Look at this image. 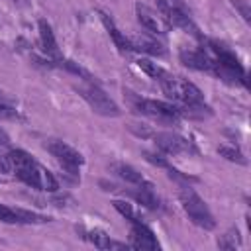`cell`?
<instances>
[{"instance_id": "obj_1", "label": "cell", "mask_w": 251, "mask_h": 251, "mask_svg": "<svg viewBox=\"0 0 251 251\" xmlns=\"http://www.w3.org/2000/svg\"><path fill=\"white\" fill-rule=\"evenodd\" d=\"M6 155H8V161H10L12 173H16V176L20 180H24L27 186L43 190V192H55L59 188L57 178L45 167H41L37 161H33L25 151L14 149Z\"/></svg>"}, {"instance_id": "obj_2", "label": "cell", "mask_w": 251, "mask_h": 251, "mask_svg": "<svg viewBox=\"0 0 251 251\" xmlns=\"http://www.w3.org/2000/svg\"><path fill=\"white\" fill-rule=\"evenodd\" d=\"M178 198H180L182 210L186 212V216L190 218L192 224H196L202 229H214L216 227V220H214L212 212L208 210L206 202L190 186H182L178 190Z\"/></svg>"}, {"instance_id": "obj_3", "label": "cell", "mask_w": 251, "mask_h": 251, "mask_svg": "<svg viewBox=\"0 0 251 251\" xmlns=\"http://www.w3.org/2000/svg\"><path fill=\"white\" fill-rule=\"evenodd\" d=\"M161 82V88L163 92L176 100V102H182V104H194V102H202V92L196 84H192L190 80L186 78H180V76H171V75H163L159 78Z\"/></svg>"}, {"instance_id": "obj_4", "label": "cell", "mask_w": 251, "mask_h": 251, "mask_svg": "<svg viewBox=\"0 0 251 251\" xmlns=\"http://www.w3.org/2000/svg\"><path fill=\"white\" fill-rule=\"evenodd\" d=\"M76 90H78V94L88 102V106H90L96 114H100V116H120L118 104H116L100 86H96V84L90 82V84L78 86Z\"/></svg>"}, {"instance_id": "obj_5", "label": "cell", "mask_w": 251, "mask_h": 251, "mask_svg": "<svg viewBox=\"0 0 251 251\" xmlns=\"http://www.w3.org/2000/svg\"><path fill=\"white\" fill-rule=\"evenodd\" d=\"M133 108L139 114H145L149 118H155L159 122H173L180 116V110L169 102H161V100H145V98H135L133 100Z\"/></svg>"}, {"instance_id": "obj_6", "label": "cell", "mask_w": 251, "mask_h": 251, "mask_svg": "<svg viewBox=\"0 0 251 251\" xmlns=\"http://www.w3.org/2000/svg\"><path fill=\"white\" fill-rule=\"evenodd\" d=\"M47 149H49V153H51L69 173H76V171L80 169V165L84 163L82 155H80L76 149H73L71 145H67L65 141L53 139V141L47 143Z\"/></svg>"}, {"instance_id": "obj_7", "label": "cell", "mask_w": 251, "mask_h": 251, "mask_svg": "<svg viewBox=\"0 0 251 251\" xmlns=\"http://www.w3.org/2000/svg\"><path fill=\"white\" fill-rule=\"evenodd\" d=\"M153 139H155V145L167 153V155H178V153H184V151H190L192 145L188 139H184L182 135L178 133H173V131H161V133H153Z\"/></svg>"}, {"instance_id": "obj_8", "label": "cell", "mask_w": 251, "mask_h": 251, "mask_svg": "<svg viewBox=\"0 0 251 251\" xmlns=\"http://www.w3.org/2000/svg\"><path fill=\"white\" fill-rule=\"evenodd\" d=\"M135 14H137V22L151 33H167L169 31V24L163 16H159L157 12H153L151 8L137 4L135 6Z\"/></svg>"}, {"instance_id": "obj_9", "label": "cell", "mask_w": 251, "mask_h": 251, "mask_svg": "<svg viewBox=\"0 0 251 251\" xmlns=\"http://www.w3.org/2000/svg\"><path fill=\"white\" fill-rule=\"evenodd\" d=\"M129 247L133 249H145V251H153L159 249V241L155 237V233L143 226L141 222H133V229H131V243Z\"/></svg>"}, {"instance_id": "obj_10", "label": "cell", "mask_w": 251, "mask_h": 251, "mask_svg": "<svg viewBox=\"0 0 251 251\" xmlns=\"http://www.w3.org/2000/svg\"><path fill=\"white\" fill-rule=\"evenodd\" d=\"M180 61L196 71H212L214 73V59H210L202 49H182L180 51Z\"/></svg>"}, {"instance_id": "obj_11", "label": "cell", "mask_w": 251, "mask_h": 251, "mask_svg": "<svg viewBox=\"0 0 251 251\" xmlns=\"http://www.w3.org/2000/svg\"><path fill=\"white\" fill-rule=\"evenodd\" d=\"M100 18H102V22H104V25H106V29H108V33H110V37L114 39V43L118 45V49L120 51H133V45H131V39H127L116 25H114V22H112V18H108V14H104V12H100Z\"/></svg>"}, {"instance_id": "obj_12", "label": "cell", "mask_w": 251, "mask_h": 251, "mask_svg": "<svg viewBox=\"0 0 251 251\" xmlns=\"http://www.w3.org/2000/svg\"><path fill=\"white\" fill-rule=\"evenodd\" d=\"M114 169V173L120 176V178H124L126 182H129V184H135V186H145V184H151V182H147L145 180V176L137 171V169H133L131 165H126V163H118V165H114L112 167Z\"/></svg>"}, {"instance_id": "obj_13", "label": "cell", "mask_w": 251, "mask_h": 251, "mask_svg": "<svg viewBox=\"0 0 251 251\" xmlns=\"http://www.w3.org/2000/svg\"><path fill=\"white\" fill-rule=\"evenodd\" d=\"M165 18H167V24H169V25H176V27H182V29H186V31L198 35L196 25L192 24V20H190L182 10H178V8H167V16H165Z\"/></svg>"}, {"instance_id": "obj_14", "label": "cell", "mask_w": 251, "mask_h": 251, "mask_svg": "<svg viewBox=\"0 0 251 251\" xmlns=\"http://www.w3.org/2000/svg\"><path fill=\"white\" fill-rule=\"evenodd\" d=\"M39 25V37H41V45H43V51L57 57L59 55V49H57V41H55V35H53V29L49 25V22L45 20H39L37 22Z\"/></svg>"}, {"instance_id": "obj_15", "label": "cell", "mask_w": 251, "mask_h": 251, "mask_svg": "<svg viewBox=\"0 0 251 251\" xmlns=\"http://www.w3.org/2000/svg\"><path fill=\"white\" fill-rule=\"evenodd\" d=\"M131 196H133L141 206H145V208H151V210H157V208H159V198L155 196L151 184L139 186L135 192H131Z\"/></svg>"}, {"instance_id": "obj_16", "label": "cell", "mask_w": 251, "mask_h": 251, "mask_svg": "<svg viewBox=\"0 0 251 251\" xmlns=\"http://www.w3.org/2000/svg\"><path fill=\"white\" fill-rule=\"evenodd\" d=\"M88 239L96 245V247H100V249H114V247H126L124 243H118V241H112L110 239V235L106 233V231H100V229H92V231H88Z\"/></svg>"}, {"instance_id": "obj_17", "label": "cell", "mask_w": 251, "mask_h": 251, "mask_svg": "<svg viewBox=\"0 0 251 251\" xmlns=\"http://www.w3.org/2000/svg\"><path fill=\"white\" fill-rule=\"evenodd\" d=\"M131 45H133V51H145L151 55H163L165 53L163 45H159L155 41H147V39H135V41H131Z\"/></svg>"}, {"instance_id": "obj_18", "label": "cell", "mask_w": 251, "mask_h": 251, "mask_svg": "<svg viewBox=\"0 0 251 251\" xmlns=\"http://www.w3.org/2000/svg\"><path fill=\"white\" fill-rule=\"evenodd\" d=\"M137 67H139L145 75H149L151 78H157V80L165 75V71H163L157 63H153V61H149V59H139V61H137Z\"/></svg>"}, {"instance_id": "obj_19", "label": "cell", "mask_w": 251, "mask_h": 251, "mask_svg": "<svg viewBox=\"0 0 251 251\" xmlns=\"http://www.w3.org/2000/svg\"><path fill=\"white\" fill-rule=\"evenodd\" d=\"M239 243H241V239H239V231L237 229H229L226 235H222L218 239V245L222 249H235Z\"/></svg>"}, {"instance_id": "obj_20", "label": "cell", "mask_w": 251, "mask_h": 251, "mask_svg": "<svg viewBox=\"0 0 251 251\" xmlns=\"http://www.w3.org/2000/svg\"><path fill=\"white\" fill-rule=\"evenodd\" d=\"M112 204H114V208H116V210H118L126 220H129V222H139V220H137V214H135V210H133V206H131L129 202L114 200Z\"/></svg>"}, {"instance_id": "obj_21", "label": "cell", "mask_w": 251, "mask_h": 251, "mask_svg": "<svg viewBox=\"0 0 251 251\" xmlns=\"http://www.w3.org/2000/svg\"><path fill=\"white\" fill-rule=\"evenodd\" d=\"M218 153H220L222 157H226L227 161H235V163H245V159H243L241 151H237L235 147H229V145H220V147H218Z\"/></svg>"}, {"instance_id": "obj_22", "label": "cell", "mask_w": 251, "mask_h": 251, "mask_svg": "<svg viewBox=\"0 0 251 251\" xmlns=\"http://www.w3.org/2000/svg\"><path fill=\"white\" fill-rule=\"evenodd\" d=\"M0 220L6 224H18V216H16V208L4 206L0 204Z\"/></svg>"}, {"instance_id": "obj_23", "label": "cell", "mask_w": 251, "mask_h": 251, "mask_svg": "<svg viewBox=\"0 0 251 251\" xmlns=\"http://www.w3.org/2000/svg\"><path fill=\"white\" fill-rule=\"evenodd\" d=\"M63 67H65V69H69L71 73H75V75H78V76H82V78H86V80H90V82H92V75H90L88 71H84L82 67H78L76 63H73V61H63Z\"/></svg>"}, {"instance_id": "obj_24", "label": "cell", "mask_w": 251, "mask_h": 251, "mask_svg": "<svg viewBox=\"0 0 251 251\" xmlns=\"http://www.w3.org/2000/svg\"><path fill=\"white\" fill-rule=\"evenodd\" d=\"M231 4L239 10V14H241V18L245 22H251V8H249V4L245 0H231Z\"/></svg>"}, {"instance_id": "obj_25", "label": "cell", "mask_w": 251, "mask_h": 251, "mask_svg": "<svg viewBox=\"0 0 251 251\" xmlns=\"http://www.w3.org/2000/svg\"><path fill=\"white\" fill-rule=\"evenodd\" d=\"M145 157H147V161H151V163H155V165H159V167H167V161L161 157V155H153V153H145Z\"/></svg>"}, {"instance_id": "obj_26", "label": "cell", "mask_w": 251, "mask_h": 251, "mask_svg": "<svg viewBox=\"0 0 251 251\" xmlns=\"http://www.w3.org/2000/svg\"><path fill=\"white\" fill-rule=\"evenodd\" d=\"M159 2H161V6H163V8L167 10V0H159Z\"/></svg>"}]
</instances>
